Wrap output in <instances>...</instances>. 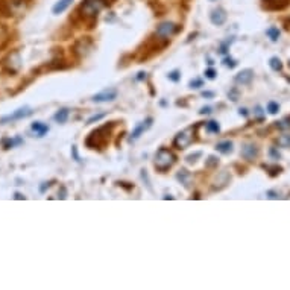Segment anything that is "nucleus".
I'll use <instances>...</instances> for the list:
<instances>
[{"label":"nucleus","mask_w":290,"mask_h":290,"mask_svg":"<svg viewBox=\"0 0 290 290\" xmlns=\"http://www.w3.org/2000/svg\"><path fill=\"white\" fill-rule=\"evenodd\" d=\"M68 114H70L68 108H61V110L57 111V114L54 116L55 122H58V123H65V122H67V118H68Z\"/></svg>","instance_id":"obj_19"},{"label":"nucleus","mask_w":290,"mask_h":290,"mask_svg":"<svg viewBox=\"0 0 290 290\" xmlns=\"http://www.w3.org/2000/svg\"><path fill=\"white\" fill-rule=\"evenodd\" d=\"M20 68H21V57H20L18 51H12L11 54H8L2 61H0V70L8 76L17 75Z\"/></svg>","instance_id":"obj_2"},{"label":"nucleus","mask_w":290,"mask_h":290,"mask_svg":"<svg viewBox=\"0 0 290 290\" xmlns=\"http://www.w3.org/2000/svg\"><path fill=\"white\" fill-rule=\"evenodd\" d=\"M266 35H268L272 41H278V38H280V29L275 28V26H272V28H269L268 31H266Z\"/></svg>","instance_id":"obj_23"},{"label":"nucleus","mask_w":290,"mask_h":290,"mask_svg":"<svg viewBox=\"0 0 290 290\" xmlns=\"http://www.w3.org/2000/svg\"><path fill=\"white\" fill-rule=\"evenodd\" d=\"M258 154H260V151L254 143L243 144V148H241V152H240V155L243 157L246 161H254L258 157Z\"/></svg>","instance_id":"obj_10"},{"label":"nucleus","mask_w":290,"mask_h":290,"mask_svg":"<svg viewBox=\"0 0 290 290\" xmlns=\"http://www.w3.org/2000/svg\"><path fill=\"white\" fill-rule=\"evenodd\" d=\"M269 155L274 158V160H280L281 158V155H280V152L275 149V148H271V151H269Z\"/></svg>","instance_id":"obj_32"},{"label":"nucleus","mask_w":290,"mask_h":290,"mask_svg":"<svg viewBox=\"0 0 290 290\" xmlns=\"http://www.w3.org/2000/svg\"><path fill=\"white\" fill-rule=\"evenodd\" d=\"M224 65L230 67V68H234L237 65V62L232 59V58H224Z\"/></svg>","instance_id":"obj_29"},{"label":"nucleus","mask_w":290,"mask_h":290,"mask_svg":"<svg viewBox=\"0 0 290 290\" xmlns=\"http://www.w3.org/2000/svg\"><path fill=\"white\" fill-rule=\"evenodd\" d=\"M116 98H117V90L116 88H105L101 93L93 96V102H98V104H101V102H111Z\"/></svg>","instance_id":"obj_9"},{"label":"nucleus","mask_w":290,"mask_h":290,"mask_svg":"<svg viewBox=\"0 0 290 290\" xmlns=\"http://www.w3.org/2000/svg\"><path fill=\"white\" fill-rule=\"evenodd\" d=\"M199 113H201V114H210V113H211V108H210V107H205V108H202Z\"/></svg>","instance_id":"obj_34"},{"label":"nucleus","mask_w":290,"mask_h":290,"mask_svg":"<svg viewBox=\"0 0 290 290\" xmlns=\"http://www.w3.org/2000/svg\"><path fill=\"white\" fill-rule=\"evenodd\" d=\"M230 179H231V176L228 175V172H227V171L221 172L219 175L216 176V179H214L213 190H222V188H224V187L230 182Z\"/></svg>","instance_id":"obj_13"},{"label":"nucleus","mask_w":290,"mask_h":290,"mask_svg":"<svg viewBox=\"0 0 290 290\" xmlns=\"http://www.w3.org/2000/svg\"><path fill=\"white\" fill-rule=\"evenodd\" d=\"M91 47H93V40L90 37H84V38H79L75 46H73V52L76 57L82 58V57H87L88 52L91 51Z\"/></svg>","instance_id":"obj_8"},{"label":"nucleus","mask_w":290,"mask_h":290,"mask_svg":"<svg viewBox=\"0 0 290 290\" xmlns=\"http://www.w3.org/2000/svg\"><path fill=\"white\" fill-rule=\"evenodd\" d=\"M151 123H152V118L149 117V118H146V122H141L140 125H137V128L132 131V134L129 137V141H135L137 138H140V135L151 126Z\"/></svg>","instance_id":"obj_14"},{"label":"nucleus","mask_w":290,"mask_h":290,"mask_svg":"<svg viewBox=\"0 0 290 290\" xmlns=\"http://www.w3.org/2000/svg\"><path fill=\"white\" fill-rule=\"evenodd\" d=\"M208 160H210V161H208V164H207V166H208V167H210V166H213V164H216V163H217V160H216V158H214V157H210V158H208Z\"/></svg>","instance_id":"obj_38"},{"label":"nucleus","mask_w":290,"mask_h":290,"mask_svg":"<svg viewBox=\"0 0 290 290\" xmlns=\"http://www.w3.org/2000/svg\"><path fill=\"white\" fill-rule=\"evenodd\" d=\"M178 31H179V26L176 25V23H172V21H163V23H160V25H158L155 34H157V37L167 40V38H172Z\"/></svg>","instance_id":"obj_6"},{"label":"nucleus","mask_w":290,"mask_h":290,"mask_svg":"<svg viewBox=\"0 0 290 290\" xmlns=\"http://www.w3.org/2000/svg\"><path fill=\"white\" fill-rule=\"evenodd\" d=\"M73 3V0H59V2H57L52 8V12L54 14H62L64 11H67L70 8V5Z\"/></svg>","instance_id":"obj_16"},{"label":"nucleus","mask_w":290,"mask_h":290,"mask_svg":"<svg viewBox=\"0 0 290 290\" xmlns=\"http://www.w3.org/2000/svg\"><path fill=\"white\" fill-rule=\"evenodd\" d=\"M217 152H221V154H231L232 152V143L230 140H225V141H221V143H217V146H216Z\"/></svg>","instance_id":"obj_18"},{"label":"nucleus","mask_w":290,"mask_h":290,"mask_svg":"<svg viewBox=\"0 0 290 290\" xmlns=\"http://www.w3.org/2000/svg\"><path fill=\"white\" fill-rule=\"evenodd\" d=\"M268 111H269L271 114H277V113L280 111V105H278L277 102H269V104H268Z\"/></svg>","instance_id":"obj_25"},{"label":"nucleus","mask_w":290,"mask_h":290,"mask_svg":"<svg viewBox=\"0 0 290 290\" xmlns=\"http://www.w3.org/2000/svg\"><path fill=\"white\" fill-rule=\"evenodd\" d=\"M272 2H278V3H280V2H283V3H286V5H287V0H268V3H272ZM280 6H281V8H284L283 5H280Z\"/></svg>","instance_id":"obj_35"},{"label":"nucleus","mask_w":290,"mask_h":290,"mask_svg":"<svg viewBox=\"0 0 290 290\" xmlns=\"http://www.w3.org/2000/svg\"><path fill=\"white\" fill-rule=\"evenodd\" d=\"M240 114H243V116L246 117V116H248V111H246V110L243 108V110H240Z\"/></svg>","instance_id":"obj_42"},{"label":"nucleus","mask_w":290,"mask_h":290,"mask_svg":"<svg viewBox=\"0 0 290 290\" xmlns=\"http://www.w3.org/2000/svg\"><path fill=\"white\" fill-rule=\"evenodd\" d=\"M216 76H217V73H216V70H214V68L205 70V78H207V79H216Z\"/></svg>","instance_id":"obj_28"},{"label":"nucleus","mask_w":290,"mask_h":290,"mask_svg":"<svg viewBox=\"0 0 290 290\" xmlns=\"http://www.w3.org/2000/svg\"><path fill=\"white\" fill-rule=\"evenodd\" d=\"M202 85H204L202 79H193V81H190V87H191V88H199V87H202Z\"/></svg>","instance_id":"obj_30"},{"label":"nucleus","mask_w":290,"mask_h":290,"mask_svg":"<svg viewBox=\"0 0 290 290\" xmlns=\"http://www.w3.org/2000/svg\"><path fill=\"white\" fill-rule=\"evenodd\" d=\"M255 114L261 118V117H263V110H261L260 107H257V108H255Z\"/></svg>","instance_id":"obj_37"},{"label":"nucleus","mask_w":290,"mask_h":290,"mask_svg":"<svg viewBox=\"0 0 290 290\" xmlns=\"http://www.w3.org/2000/svg\"><path fill=\"white\" fill-rule=\"evenodd\" d=\"M227 18H228V15H227L225 9H222V8H217L210 14V20L216 26H222L224 23L227 21Z\"/></svg>","instance_id":"obj_11"},{"label":"nucleus","mask_w":290,"mask_h":290,"mask_svg":"<svg viewBox=\"0 0 290 290\" xmlns=\"http://www.w3.org/2000/svg\"><path fill=\"white\" fill-rule=\"evenodd\" d=\"M11 41V32L8 29L6 25H3V23H0V51L5 49V47L9 44Z\"/></svg>","instance_id":"obj_15"},{"label":"nucleus","mask_w":290,"mask_h":290,"mask_svg":"<svg viewBox=\"0 0 290 290\" xmlns=\"http://www.w3.org/2000/svg\"><path fill=\"white\" fill-rule=\"evenodd\" d=\"M207 131L213 132V134H219L221 132V125L216 122V120H211V122L207 123Z\"/></svg>","instance_id":"obj_22"},{"label":"nucleus","mask_w":290,"mask_h":290,"mask_svg":"<svg viewBox=\"0 0 290 290\" xmlns=\"http://www.w3.org/2000/svg\"><path fill=\"white\" fill-rule=\"evenodd\" d=\"M51 187V182H43V185L40 187V193H44L46 188H49Z\"/></svg>","instance_id":"obj_33"},{"label":"nucleus","mask_w":290,"mask_h":290,"mask_svg":"<svg viewBox=\"0 0 290 290\" xmlns=\"http://www.w3.org/2000/svg\"><path fill=\"white\" fill-rule=\"evenodd\" d=\"M104 117H105V114L93 116V117H90V118H88V122H87V123H94V122H98V120H101V118H104Z\"/></svg>","instance_id":"obj_31"},{"label":"nucleus","mask_w":290,"mask_h":290,"mask_svg":"<svg viewBox=\"0 0 290 290\" xmlns=\"http://www.w3.org/2000/svg\"><path fill=\"white\" fill-rule=\"evenodd\" d=\"M277 144L281 148H290V134H283L277 138Z\"/></svg>","instance_id":"obj_20"},{"label":"nucleus","mask_w":290,"mask_h":290,"mask_svg":"<svg viewBox=\"0 0 290 290\" xmlns=\"http://www.w3.org/2000/svg\"><path fill=\"white\" fill-rule=\"evenodd\" d=\"M175 163H176V155L172 151H169L166 148L158 149V152L155 155V169L158 172L169 171Z\"/></svg>","instance_id":"obj_3"},{"label":"nucleus","mask_w":290,"mask_h":290,"mask_svg":"<svg viewBox=\"0 0 290 290\" xmlns=\"http://www.w3.org/2000/svg\"><path fill=\"white\" fill-rule=\"evenodd\" d=\"M32 110L25 107V108H18L15 110L12 114H8V116H3L0 118V125H5V123H9V122H15V120H21V118H26L29 116H32Z\"/></svg>","instance_id":"obj_7"},{"label":"nucleus","mask_w":290,"mask_h":290,"mask_svg":"<svg viewBox=\"0 0 290 290\" xmlns=\"http://www.w3.org/2000/svg\"><path fill=\"white\" fill-rule=\"evenodd\" d=\"M178 179H179L181 182H184V185L187 187V185H188V179H190V174H188L187 171H181V172L178 174Z\"/></svg>","instance_id":"obj_24"},{"label":"nucleus","mask_w":290,"mask_h":290,"mask_svg":"<svg viewBox=\"0 0 290 290\" xmlns=\"http://www.w3.org/2000/svg\"><path fill=\"white\" fill-rule=\"evenodd\" d=\"M202 96H204V98H213L214 93H211V91H204V93H202Z\"/></svg>","instance_id":"obj_36"},{"label":"nucleus","mask_w":290,"mask_h":290,"mask_svg":"<svg viewBox=\"0 0 290 290\" xmlns=\"http://www.w3.org/2000/svg\"><path fill=\"white\" fill-rule=\"evenodd\" d=\"M252 78H254V71L251 68H245V70H241L240 73L235 75V82L241 84V85H248V84H251Z\"/></svg>","instance_id":"obj_12"},{"label":"nucleus","mask_w":290,"mask_h":290,"mask_svg":"<svg viewBox=\"0 0 290 290\" xmlns=\"http://www.w3.org/2000/svg\"><path fill=\"white\" fill-rule=\"evenodd\" d=\"M143 78H146V73H143V71H140L138 76H137V79H138V81H141Z\"/></svg>","instance_id":"obj_39"},{"label":"nucleus","mask_w":290,"mask_h":290,"mask_svg":"<svg viewBox=\"0 0 290 290\" xmlns=\"http://www.w3.org/2000/svg\"><path fill=\"white\" fill-rule=\"evenodd\" d=\"M289 67H290V61H289Z\"/></svg>","instance_id":"obj_43"},{"label":"nucleus","mask_w":290,"mask_h":290,"mask_svg":"<svg viewBox=\"0 0 290 290\" xmlns=\"http://www.w3.org/2000/svg\"><path fill=\"white\" fill-rule=\"evenodd\" d=\"M15 199H25V196H21L20 193H15Z\"/></svg>","instance_id":"obj_41"},{"label":"nucleus","mask_w":290,"mask_h":290,"mask_svg":"<svg viewBox=\"0 0 290 290\" xmlns=\"http://www.w3.org/2000/svg\"><path fill=\"white\" fill-rule=\"evenodd\" d=\"M105 5H107L105 0H84L79 6V14L82 18L93 21L98 18L99 12L104 9Z\"/></svg>","instance_id":"obj_1"},{"label":"nucleus","mask_w":290,"mask_h":290,"mask_svg":"<svg viewBox=\"0 0 290 290\" xmlns=\"http://www.w3.org/2000/svg\"><path fill=\"white\" fill-rule=\"evenodd\" d=\"M193 140H195V128L188 126L184 131L178 132V135L174 140V146L176 149H187L190 144L193 143Z\"/></svg>","instance_id":"obj_5"},{"label":"nucleus","mask_w":290,"mask_h":290,"mask_svg":"<svg viewBox=\"0 0 290 290\" xmlns=\"http://www.w3.org/2000/svg\"><path fill=\"white\" fill-rule=\"evenodd\" d=\"M25 9H26V0H8V2H3V5L0 6V12L6 17L21 14Z\"/></svg>","instance_id":"obj_4"},{"label":"nucleus","mask_w":290,"mask_h":290,"mask_svg":"<svg viewBox=\"0 0 290 290\" xmlns=\"http://www.w3.org/2000/svg\"><path fill=\"white\" fill-rule=\"evenodd\" d=\"M277 128L283 129V131L290 129V122H289V120H281V122H277Z\"/></svg>","instance_id":"obj_26"},{"label":"nucleus","mask_w":290,"mask_h":290,"mask_svg":"<svg viewBox=\"0 0 290 290\" xmlns=\"http://www.w3.org/2000/svg\"><path fill=\"white\" fill-rule=\"evenodd\" d=\"M268 195H269V198H272V199L278 198V196H275V193H274V191H269V193H268Z\"/></svg>","instance_id":"obj_40"},{"label":"nucleus","mask_w":290,"mask_h":290,"mask_svg":"<svg viewBox=\"0 0 290 290\" xmlns=\"http://www.w3.org/2000/svg\"><path fill=\"white\" fill-rule=\"evenodd\" d=\"M169 79L174 81V82H178L181 79V75H179V71L178 70H174L172 73H169Z\"/></svg>","instance_id":"obj_27"},{"label":"nucleus","mask_w":290,"mask_h":290,"mask_svg":"<svg viewBox=\"0 0 290 290\" xmlns=\"http://www.w3.org/2000/svg\"><path fill=\"white\" fill-rule=\"evenodd\" d=\"M269 65H271V68L274 71H281L283 70V62H281V59L278 57H272L269 59Z\"/></svg>","instance_id":"obj_21"},{"label":"nucleus","mask_w":290,"mask_h":290,"mask_svg":"<svg viewBox=\"0 0 290 290\" xmlns=\"http://www.w3.org/2000/svg\"><path fill=\"white\" fill-rule=\"evenodd\" d=\"M31 129L37 134V137H44V134L49 132V126L44 125L43 122H34L31 125Z\"/></svg>","instance_id":"obj_17"}]
</instances>
